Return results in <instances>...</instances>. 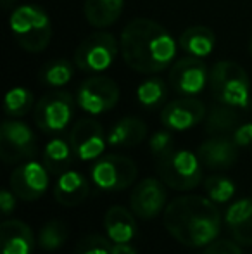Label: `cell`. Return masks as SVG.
I'll return each instance as SVG.
<instances>
[{"instance_id": "6da1fadb", "label": "cell", "mask_w": 252, "mask_h": 254, "mask_svg": "<svg viewBox=\"0 0 252 254\" xmlns=\"http://www.w3.org/2000/svg\"><path fill=\"white\" fill-rule=\"evenodd\" d=\"M119 47L125 63L142 74L164 71L175 61L178 51V44L171 33L147 17H138L126 24Z\"/></svg>"}, {"instance_id": "7a4b0ae2", "label": "cell", "mask_w": 252, "mask_h": 254, "mask_svg": "<svg viewBox=\"0 0 252 254\" xmlns=\"http://www.w3.org/2000/svg\"><path fill=\"white\" fill-rule=\"evenodd\" d=\"M164 227L175 241L187 248H204L221 230V214L216 202L202 195H183L164 209Z\"/></svg>"}, {"instance_id": "3957f363", "label": "cell", "mask_w": 252, "mask_h": 254, "mask_svg": "<svg viewBox=\"0 0 252 254\" xmlns=\"http://www.w3.org/2000/svg\"><path fill=\"white\" fill-rule=\"evenodd\" d=\"M10 33L21 49L28 52H42L52 40V23L38 5H19L9 17Z\"/></svg>"}, {"instance_id": "277c9868", "label": "cell", "mask_w": 252, "mask_h": 254, "mask_svg": "<svg viewBox=\"0 0 252 254\" xmlns=\"http://www.w3.org/2000/svg\"><path fill=\"white\" fill-rule=\"evenodd\" d=\"M209 87L221 104L246 109L251 102V80L240 64L219 61L209 69Z\"/></svg>"}, {"instance_id": "5b68a950", "label": "cell", "mask_w": 252, "mask_h": 254, "mask_svg": "<svg viewBox=\"0 0 252 254\" xmlns=\"http://www.w3.org/2000/svg\"><path fill=\"white\" fill-rule=\"evenodd\" d=\"M157 173L161 180L175 190H190L202 180V163L197 154L175 151L157 157Z\"/></svg>"}, {"instance_id": "8992f818", "label": "cell", "mask_w": 252, "mask_h": 254, "mask_svg": "<svg viewBox=\"0 0 252 254\" xmlns=\"http://www.w3.org/2000/svg\"><path fill=\"white\" fill-rule=\"evenodd\" d=\"M121 51L119 42L109 31H95L74 51V64L80 71L99 74L109 69Z\"/></svg>"}, {"instance_id": "52a82bcc", "label": "cell", "mask_w": 252, "mask_h": 254, "mask_svg": "<svg viewBox=\"0 0 252 254\" xmlns=\"http://www.w3.org/2000/svg\"><path fill=\"white\" fill-rule=\"evenodd\" d=\"M138 168L133 159L119 154H109L95 161L92 166V180L101 190L119 192L131 187L137 180Z\"/></svg>"}, {"instance_id": "ba28073f", "label": "cell", "mask_w": 252, "mask_h": 254, "mask_svg": "<svg viewBox=\"0 0 252 254\" xmlns=\"http://www.w3.org/2000/svg\"><path fill=\"white\" fill-rule=\"evenodd\" d=\"M74 99L62 90L47 94L35 106V123L45 133H57L66 130L73 118Z\"/></svg>"}, {"instance_id": "9c48e42d", "label": "cell", "mask_w": 252, "mask_h": 254, "mask_svg": "<svg viewBox=\"0 0 252 254\" xmlns=\"http://www.w3.org/2000/svg\"><path fill=\"white\" fill-rule=\"evenodd\" d=\"M119 101V87L107 76H92L78 87L76 104L88 114H102L111 111Z\"/></svg>"}, {"instance_id": "30bf717a", "label": "cell", "mask_w": 252, "mask_h": 254, "mask_svg": "<svg viewBox=\"0 0 252 254\" xmlns=\"http://www.w3.org/2000/svg\"><path fill=\"white\" fill-rule=\"evenodd\" d=\"M37 154V138L23 121H3L0 130V156L7 164L30 159Z\"/></svg>"}, {"instance_id": "8fae6325", "label": "cell", "mask_w": 252, "mask_h": 254, "mask_svg": "<svg viewBox=\"0 0 252 254\" xmlns=\"http://www.w3.org/2000/svg\"><path fill=\"white\" fill-rule=\"evenodd\" d=\"M168 185L157 178H144L135 185L130 195V206L140 220H154L166 209Z\"/></svg>"}, {"instance_id": "7c38bea8", "label": "cell", "mask_w": 252, "mask_h": 254, "mask_svg": "<svg viewBox=\"0 0 252 254\" xmlns=\"http://www.w3.org/2000/svg\"><path fill=\"white\" fill-rule=\"evenodd\" d=\"M209 81V69L201 57H183L173 64L169 71V85L178 94L194 97L201 94Z\"/></svg>"}, {"instance_id": "4fadbf2b", "label": "cell", "mask_w": 252, "mask_h": 254, "mask_svg": "<svg viewBox=\"0 0 252 254\" xmlns=\"http://www.w3.org/2000/svg\"><path fill=\"white\" fill-rule=\"evenodd\" d=\"M10 190L23 201H37L49 189V170L37 161L23 163L10 175Z\"/></svg>"}, {"instance_id": "5bb4252c", "label": "cell", "mask_w": 252, "mask_h": 254, "mask_svg": "<svg viewBox=\"0 0 252 254\" xmlns=\"http://www.w3.org/2000/svg\"><path fill=\"white\" fill-rule=\"evenodd\" d=\"M69 144L74 154L81 161L99 159L105 151L107 137L104 135V128L97 120L83 118L73 127L69 133Z\"/></svg>"}, {"instance_id": "9a60e30c", "label": "cell", "mask_w": 252, "mask_h": 254, "mask_svg": "<svg viewBox=\"0 0 252 254\" xmlns=\"http://www.w3.org/2000/svg\"><path fill=\"white\" fill-rule=\"evenodd\" d=\"M205 118V106L199 99L187 97L168 102L161 111V123L169 130H190Z\"/></svg>"}, {"instance_id": "2e32d148", "label": "cell", "mask_w": 252, "mask_h": 254, "mask_svg": "<svg viewBox=\"0 0 252 254\" xmlns=\"http://www.w3.org/2000/svg\"><path fill=\"white\" fill-rule=\"evenodd\" d=\"M237 149L239 145L233 142V138L219 135V137H211L204 144H201L197 156L201 163L211 170H226L235 164Z\"/></svg>"}, {"instance_id": "e0dca14e", "label": "cell", "mask_w": 252, "mask_h": 254, "mask_svg": "<svg viewBox=\"0 0 252 254\" xmlns=\"http://www.w3.org/2000/svg\"><path fill=\"white\" fill-rule=\"evenodd\" d=\"M88 194H90V185L80 171L67 170L59 175L54 187V197L61 206H80L81 202H85Z\"/></svg>"}, {"instance_id": "ac0fdd59", "label": "cell", "mask_w": 252, "mask_h": 254, "mask_svg": "<svg viewBox=\"0 0 252 254\" xmlns=\"http://www.w3.org/2000/svg\"><path fill=\"white\" fill-rule=\"evenodd\" d=\"M2 254H31L35 239L31 228L21 220H5L0 227Z\"/></svg>"}, {"instance_id": "d6986e66", "label": "cell", "mask_w": 252, "mask_h": 254, "mask_svg": "<svg viewBox=\"0 0 252 254\" xmlns=\"http://www.w3.org/2000/svg\"><path fill=\"white\" fill-rule=\"evenodd\" d=\"M225 221L240 246H252V197L239 199L225 213Z\"/></svg>"}, {"instance_id": "ffe728a7", "label": "cell", "mask_w": 252, "mask_h": 254, "mask_svg": "<svg viewBox=\"0 0 252 254\" xmlns=\"http://www.w3.org/2000/svg\"><path fill=\"white\" fill-rule=\"evenodd\" d=\"M104 228L109 241L119 244V242H131L137 235V221L135 214H131L125 206H112L107 209L104 218Z\"/></svg>"}, {"instance_id": "44dd1931", "label": "cell", "mask_w": 252, "mask_h": 254, "mask_svg": "<svg viewBox=\"0 0 252 254\" xmlns=\"http://www.w3.org/2000/svg\"><path fill=\"white\" fill-rule=\"evenodd\" d=\"M147 137V125L135 116L119 120L107 133V144L112 147H135Z\"/></svg>"}, {"instance_id": "7402d4cb", "label": "cell", "mask_w": 252, "mask_h": 254, "mask_svg": "<svg viewBox=\"0 0 252 254\" xmlns=\"http://www.w3.org/2000/svg\"><path fill=\"white\" fill-rule=\"evenodd\" d=\"M123 9H125V0H85L83 12L85 19L94 28H107L119 19Z\"/></svg>"}, {"instance_id": "603a6c76", "label": "cell", "mask_w": 252, "mask_h": 254, "mask_svg": "<svg viewBox=\"0 0 252 254\" xmlns=\"http://www.w3.org/2000/svg\"><path fill=\"white\" fill-rule=\"evenodd\" d=\"M178 44L189 56L202 59L214 51L216 37L211 28L207 26H190L180 35Z\"/></svg>"}, {"instance_id": "cb8c5ba5", "label": "cell", "mask_w": 252, "mask_h": 254, "mask_svg": "<svg viewBox=\"0 0 252 254\" xmlns=\"http://www.w3.org/2000/svg\"><path fill=\"white\" fill-rule=\"evenodd\" d=\"M239 121L240 116L237 113V107L219 104V106H214L209 111L207 120H205V131L211 137L233 133L235 128L239 127Z\"/></svg>"}, {"instance_id": "d4e9b609", "label": "cell", "mask_w": 252, "mask_h": 254, "mask_svg": "<svg viewBox=\"0 0 252 254\" xmlns=\"http://www.w3.org/2000/svg\"><path fill=\"white\" fill-rule=\"evenodd\" d=\"M74 156L76 154H74L69 142L62 140V138H54L44 149V164L49 170V173L62 175L73 164Z\"/></svg>"}, {"instance_id": "484cf974", "label": "cell", "mask_w": 252, "mask_h": 254, "mask_svg": "<svg viewBox=\"0 0 252 254\" xmlns=\"http://www.w3.org/2000/svg\"><path fill=\"white\" fill-rule=\"evenodd\" d=\"M73 64L67 59H55L47 63L40 69V80L42 83H45L47 87L59 88L64 87L71 81L73 78Z\"/></svg>"}, {"instance_id": "4316f807", "label": "cell", "mask_w": 252, "mask_h": 254, "mask_svg": "<svg viewBox=\"0 0 252 254\" xmlns=\"http://www.w3.org/2000/svg\"><path fill=\"white\" fill-rule=\"evenodd\" d=\"M67 237H69V228L61 220H52L38 232V246L44 251H55L66 244Z\"/></svg>"}, {"instance_id": "83f0119b", "label": "cell", "mask_w": 252, "mask_h": 254, "mask_svg": "<svg viewBox=\"0 0 252 254\" xmlns=\"http://www.w3.org/2000/svg\"><path fill=\"white\" fill-rule=\"evenodd\" d=\"M168 97V87L161 78H151L137 88V99L144 107H157Z\"/></svg>"}, {"instance_id": "f1b7e54d", "label": "cell", "mask_w": 252, "mask_h": 254, "mask_svg": "<svg viewBox=\"0 0 252 254\" xmlns=\"http://www.w3.org/2000/svg\"><path fill=\"white\" fill-rule=\"evenodd\" d=\"M205 192H207V197L216 204H225L232 201L233 195H235V182L230 180L228 177H223V175H211L207 177V180L204 182Z\"/></svg>"}, {"instance_id": "f546056e", "label": "cell", "mask_w": 252, "mask_h": 254, "mask_svg": "<svg viewBox=\"0 0 252 254\" xmlns=\"http://www.w3.org/2000/svg\"><path fill=\"white\" fill-rule=\"evenodd\" d=\"M3 106H5V113L9 116L19 118L30 113V109L33 107V95L30 90L23 87L10 88L7 92L5 99H3Z\"/></svg>"}, {"instance_id": "4dcf8cb0", "label": "cell", "mask_w": 252, "mask_h": 254, "mask_svg": "<svg viewBox=\"0 0 252 254\" xmlns=\"http://www.w3.org/2000/svg\"><path fill=\"white\" fill-rule=\"evenodd\" d=\"M111 241L99 234H90L78 242L74 254H111Z\"/></svg>"}, {"instance_id": "1f68e13d", "label": "cell", "mask_w": 252, "mask_h": 254, "mask_svg": "<svg viewBox=\"0 0 252 254\" xmlns=\"http://www.w3.org/2000/svg\"><path fill=\"white\" fill-rule=\"evenodd\" d=\"M149 147H151V152L154 154L155 157H161L164 154L173 151V137L168 130H161L155 131L154 135L149 140Z\"/></svg>"}, {"instance_id": "d6a6232c", "label": "cell", "mask_w": 252, "mask_h": 254, "mask_svg": "<svg viewBox=\"0 0 252 254\" xmlns=\"http://www.w3.org/2000/svg\"><path fill=\"white\" fill-rule=\"evenodd\" d=\"M204 254H244L240 249V244L237 241H228V239H216L214 242L207 246Z\"/></svg>"}, {"instance_id": "836d02e7", "label": "cell", "mask_w": 252, "mask_h": 254, "mask_svg": "<svg viewBox=\"0 0 252 254\" xmlns=\"http://www.w3.org/2000/svg\"><path fill=\"white\" fill-rule=\"evenodd\" d=\"M232 138L239 147H247L252 144V123H244L235 128Z\"/></svg>"}, {"instance_id": "e575fe53", "label": "cell", "mask_w": 252, "mask_h": 254, "mask_svg": "<svg viewBox=\"0 0 252 254\" xmlns=\"http://www.w3.org/2000/svg\"><path fill=\"white\" fill-rule=\"evenodd\" d=\"M16 197L17 195L12 190H9V189H3L0 192V207H2L3 214H10L16 209Z\"/></svg>"}, {"instance_id": "d590c367", "label": "cell", "mask_w": 252, "mask_h": 254, "mask_svg": "<svg viewBox=\"0 0 252 254\" xmlns=\"http://www.w3.org/2000/svg\"><path fill=\"white\" fill-rule=\"evenodd\" d=\"M111 254H138V253H137V248H133L130 242H119V244L112 242Z\"/></svg>"}, {"instance_id": "8d00e7d4", "label": "cell", "mask_w": 252, "mask_h": 254, "mask_svg": "<svg viewBox=\"0 0 252 254\" xmlns=\"http://www.w3.org/2000/svg\"><path fill=\"white\" fill-rule=\"evenodd\" d=\"M12 2H16V0H2V5L5 7V9H9L10 3H12Z\"/></svg>"}, {"instance_id": "74e56055", "label": "cell", "mask_w": 252, "mask_h": 254, "mask_svg": "<svg viewBox=\"0 0 252 254\" xmlns=\"http://www.w3.org/2000/svg\"><path fill=\"white\" fill-rule=\"evenodd\" d=\"M249 52H251V56H252V37H251V42H249Z\"/></svg>"}]
</instances>
